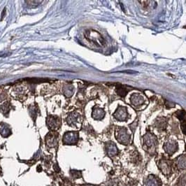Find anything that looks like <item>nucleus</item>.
<instances>
[{
	"label": "nucleus",
	"instance_id": "obj_1",
	"mask_svg": "<svg viewBox=\"0 0 186 186\" xmlns=\"http://www.w3.org/2000/svg\"><path fill=\"white\" fill-rule=\"evenodd\" d=\"M116 137L117 140L122 144L127 145L130 142V134L127 133V130L125 128H122V127L117 128L116 132Z\"/></svg>",
	"mask_w": 186,
	"mask_h": 186
},
{
	"label": "nucleus",
	"instance_id": "obj_2",
	"mask_svg": "<svg viewBox=\"0 0 186 186\" xmlns=\"http://www.w3.org/2000/svg\"><path fill=\"white\" fill-rule=\"evenodd\" d=\"M113 116L119 121H125L127 118V116H128L127 108L124 106H120L117 108L116 112L113 113Z\"/></svg>",
	"mask_w": 186,
	"mask_h": 186
},
{
	"label": "nucleus",
	"instance_id": "obj_3",
	"mask_svg": "<svg viewBox=\"0 0 186 186\" xmlns=\"http://www.w3.org/2000/svg\"><path fill=\"white\" fill-rule=\"evenodd\" d=\"M164 149L169 155H173L178 149V144L174 141H169L164 146Z\"/></svg>",
	"mask_w": 186,
	"mask_h": 186
},
{
	"label": "nucleus",
	"instance_id": "obj_4",
	"mask_svg": "<svg viewBox=\"0 0 186 186\" xmlns=\"http://www.w3.org/2000/svg\"><path fill=\"white\" fill-rule=\"evenodd\" d=\"M144 186H161V183L158 178L150 175L144 181Z\"/></svg>",
	"mask_w": 186,
	"mask_h": 186
},
{
	"label": "nucleus",
	"instance_id": "obj_5",
	"mask_svg": "<svg viewBox=\"0 0 186 186\" xmlns=\"http://www.w3.org/2000/svg\"><path fill=\"white\" fill-rule=\"evenodd\" d=\"M144 145L147 147H152L156 143V137L150 133H147L144 136Z\"/></svg>",
	"mask_w": 186,
	"mask_h": 186
},
{
	"label": "nucleus",
	"instance_id": "obj_6",
	"mask_svg": "<svg viewBox=\"0 0 186 186\" xmlns=\"http://www.w3.org/2000/svg\"><path fill=\"white\" fill-rule=\"evenodd\" d=\"M130 101L134 106H138L140 105L143 104L145 100L144 97L139 94H133L130 97Z\"/></svg>",
	"mask_w": 186,
	"mask_h": 186
},
{
	"label": "nucleus",
	"instance_id": "obj_7",
	"mask_svg": "<svg viewBox=\"0 0 186 186\" xmlns=\"http://www.w3.org/2000/svg\"><path fill=\"white\" fill-rule=\"evenodd\" d=\"M106 151H107V154L110 157H113L117 155L118 153V148L116 147V144L113 143H108L106 146Z\"/></svg>",
	"mask_w": 186,
	"mask_h": 186
},
{
	"label": "nucleus",
	"instance_id": "obj_8",
	"mask_svg": "<svg viewBox=\"0 0 186 186\" xmlns=\"http://www.w3.org/2000/svg\"><path fill=\"white\" fill-rule=\"evenodd\" d=\"M78 140V134L76 133H69L66 134L64 138V141L67 144H74Z\"/></svg>",
	"mask_w": 186,
	"mask_h": 186
},
{
	"label": "nucleus",
	"instance_id": "obj_9",
	"mask_svg": "<svg viewBox=\"0 0 186 186\" xmlns=\"http://www.w3.org/2000/svg\"><path fill=\"white\" fill-rule=\"evenodd\" d=\"M159 167L160 170L162 172L163 174H164L165 175H167L170 174L171 172V167H170V165L166 161H161L160 164H159Z\"/></svg>",
	"mask_w": 186,
	"mask_h": 186
},
{
	"label": "nucleus",
	"instance_id": "obj_10",
	"mask_svg": "<svg viewBox=\"0 0 186 186\" xmlns=\"http://www.w3.org/2000/svg\"><path fill=\"white\" fill-rule=\"evenodd\" d=\"M105 115L104 111L102 109V108H97L95 109H94L92 113V116L94 118L97 119V120H101L104 118Z\"/></svg>",
	"mask_w": 186,
	"mask_h": 186
},
{
	"label": "nucleus",
	"instance_id": "obj_11",
	"mask_svg": "<svg viewBox=\"0 0 186 186\" xmlns=\"http://www.w3.org/2000/svg\"><path fill=\"white\" fill-rule=\"evenodd\" d=\"M177 165L179 169H186V155H180L177 158Z\"/></svg>",
	"mask_w": 186,
	"mask_h": 186
},
{
	"label": "nucleus",
	"instance_id": "obj_12",
	"mask_svg": "<svg viewBox=\"0 0 186 186\" xmlns=\"http://www.w3.org/2000/svg\"><path fill=\"white\" fill-rule=\"evenodd\" d=\"M129 89H127L126 87L122 85H119L117 87V93L118 94V95L121 97H125L127 93L129 92Z\"/></svg>",
	"mask_w": 186,
	"mask_h": 186
},
{
	"label": "nucleus",
	"instance_id": "obj_13",
	"mask_svg": "<svg viewBox=\"0 0 186 186\" xmlns=\"http://www.w3.org/2000/svg\"><path fill=\"white\" fill-rule=\"evenodd\" d=\"M175 116H176L178 120L183 122H186V112L184 111H178L176 113H175Z\"/></svg>",
	"mask_w": 186,
	"mask_h": 186
},
{
	"label": "nucleus",
	"instance_id": "obj_14",
	"mask_svg": "<svg viewBox=\"0 0 186 186\" xmlns=\"http://www.w3.org/2000/svg\"><path fill=\"white\" fill-rule=\"evenodd\" d=\"M157 124V127L160 129H164L165 127H166V120L164 118H160L158 119V122H156Z\"/></svg>",
	"mask_w": 186,
	"mask_h": 186
},
{
	"label": "nucleus",
	"instance_id": "obj_15",
	"mask_svg": "<svg viewBox=\"0 0 186 186\" xmlns=\"http://www.w3.org/2000/svg\"><path fill=\"white\" fill-rule=\"evenodd\" d=\"M71 176H73V178H80L81 176V172H78V171H73L72 173H71Z\"/></svg>",
	"mask_w": 186,
	"mask_h": 186
},
{
	"label": "nucleus",
	"instance_id": "obj_16",
	"mask_svg": "<svg viewBox=\"0 0 186 186\" xmlns=\"http://www.w3.org/2000/svg\"><path fill=\"white\" fill-rule=\"evenodd\" d=\"M181 130L184 133V134L186 135V122H183V124L181 125Z\"/></svg>",
	"mask_w": 186,
	"mask_h": 186
},
{
	"label": "nucleus",
	"instance_id": "obj_17",
	"mask_svg": "<svg viewBox=\"0 0 186 186\" xmlns=\"http://www.w3.org/2000/svg\"><path fill=\"white\" fill-rule=\"evenodd\" d=\"M54 168H55V170L56 171V172H59V168L57 166V164H55V166H54Z\"/></svg>",
	"mask_w": 186,
	"mask_h": 186
},
{
	"label": "nucleus",
	"instance_id": "obj_18",
	"mask_svg": "<svg viewBox=\"0 0 186 186\" xmlns=\"http://www.w3.org/2000/svg\"><path fill=\"white\" fill-rule=\"evenodd\" d=\"M185 150H186V145H185Z\"/></svg>",
	"mask_w": 186,
	"mask_h": 186
}]
</instances>
